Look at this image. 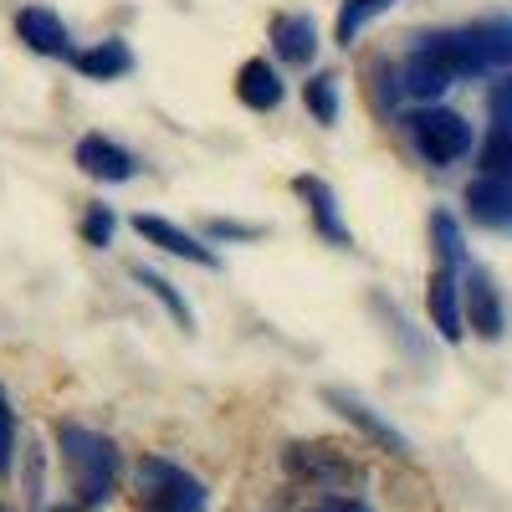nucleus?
Returning <instances> with one entry per match:
<instances>
[{"label":"nucleus","instance_id":"nucleus-20","mask_svg":"<svg viewBox=\"0 0 512 512\" xmlns=\"http://www.w3.org/2000/svg\"><path fill=\"white\" fill-rule=\"evenodd\" d=\"M303 98H308V113H313L318 123H333V118H338V88H333L328 72H318V77L308 82Z\"/></svg>","mask_w":512,"mask_h":512},{"label":"nucleus","instance_id":"nucleus-25","mask_svg":"<svg viewBox=\"0 0 512 512\" xmlns=\"http://www.w3.org/2000/svg\"><path fill=\"white\" fill-rule=\"evenodd\" d=\"M313 512H369V507H364L359 497H323Z\"/></svg>","mask_w":512,"mask_h":512},{"label":"nucleus","instance_id":"nucleus-17","mask_svg":"<svg viewBox=\"0 0 512 512\" xmlns=\"http://www.w3.org/2000/svg\"><path fill=\"white\" fill-rule=\"evenodd\" d=\"M390 6H400V0H344V11H338V26H333V41H338V47H354L359 31H364L374 16H384Z\"/></svg>","mask_w":512,"mask_h":512},{"label":"nucleus","instance_id":"nucleus-5","mask_svg":"<svg viewBox=\"0 0 512 512\" xmlns=\"http://www.w3.org/2000/svg\"><path fill=\"white\" fill-rule=\"evenodd\" d=\"M323 400H328L338 415H344L349 425H359V436H364V441H374L379 451H390V456H410V441L395 431L390 420H379L364 400H354V395H344V390H323Z\"/></svg>","mask_w":512,"mask_h":512},{"label":"nucleus","instance_id":"nucleus-6","mask_svg":"<svg viewBox=\"0 0 512 512\" xmlns=\"http://www.w3.org/2000/svg\"><path fill=\"white\" fill-rule=\"evenodd\" d=\"M77 169H88L93 180H108V185H123V180H134V175H139L134 154L118 149V144H113V139H103V134L77 139Z\"/></svg>","mask_w":512,"mask_h":512},{"label":"nucleus","instance_id":"nucleus-3","mask_svg":"<svg viewBox=\"0 0 512 512\" xmlns=\"http://www.w3.org/2000/svg\"><path fill=\"white\" fill-rule=\"evenodd\" d=\"M282 466H287V477H292V482L318 487V492H344V487H354V482H359V466H354L344 451H338V446L297 441V446H287Z\"/></svg>","mask_w":512,"mask_h":512},{"label":"nucleus","instance_id":"nucleus-8","mask_svg":"<svg viewBox=\"0 0 512 512\" xmlns=\"http://www.w3.org/2000/svg\"><path fill=\"white\" fill-rule=\"evenodd\" d=\"M272 52L287 62V67H308L313 57H318V26H313V16H277L272 21Z\"/></svg>","mask_w":512,"mask_h":512},{"label":"nucleus","instance_id":"nucleus-26","mask_svg":"<svg viewBox=\"0 0 512 512\" xmlns=\"http://www.w3.org/2000/svg\"><path fill=\"white\" fill-rule=\"evenodd\" d=\"M210 231H216V236H256L251 226H226V221H221V226H210Z\"/></svg>","mask_w":512,"mask_h":512},{"label":"nucleus","instance_id":"nucleus-18","mask_svg":"<svg viewBox=\"0 0 512 512\" xmlns=\"http://www.w3.org/2000/svg\"><path fill=\"white\" fill-rule=\"evenodd\" d=\"M431 236H436V256H441V272H456L461 256H466V241H461V226L451 210H436L431 216Z\"/></svg>","mask_w":512,"mask_h":512},{"label":"nucleus","instance_id":"nucleus-27","mask_svg":"<svg viewBox=\"0 0 512 512\" xmlns=\"http://www.w3.org/2000/svg\"><path fill=\"white\" fill-rule=\"evenodd\" d=\"M52 512H82V507H77V502H72V507H52Z\"/></svg>","mask_w":512,"mask_h":512},{"label":"nucleus","instance_id":"nucleus-7","mask_svg":"<svg viewBox=\"0 0 512 512\" xmlns=\"http://www.w3.org/2000/svg\"><path fill=\"white\" fill-rule=\"evenodd\" d=\"M16 36L26 41L31 52H41V57H72V36H67L62 16L47 11V6H26L16 16Z\"/></svg>","mask_w":512,"mask_h":512},{"label":"nucleus","instance_id":"nucleus-14","mask_svg":"<svg viewBox=\"0 0 512 512\" xmlns=\"http://www.w3.org/2000/svg\"><path fill=\"white\" fill-rule=\"evenodd\" d=\"M72 67H77L82 77H98V82H113V77H123L128 67H134V52H128V41L108 36V41H98V47H88V52H77V57H72Z\"/></svg>","mask_w":512,"mask_h":512},{"label":"nucleus","instance_id":"nucleus-2","mask_svg":"<svg viewBox=\"0 0 512 512\" xmlns=\"http://www.w3.org/2000/svg\"><path fill=\"white\" fill-rule=\"evenodd\" d=\"M134 492L144 512H205V487L164 456H144L134 466Z\"/></svg>","mask_w":512,"mask_h":512},{"label":"nucleus","instance_id":"nucleus-9","mask_svg":"<svg viewBox=\"0 0 512 512\" xmlns=\"http://www.w3.org/2000/svg\"><path fill=\"white\" fill-rule=\"evenodd\" d=\"M134 231H139L144 241L164 246L169 256H180V262H195V267H216V256H210V246H200L190 231L169 226V221H159V216H139V221H134Z\"/></svg>","mask_w":512,"mask_h":512},{"label":"nucleus","instance_id":"nucleus-1","mask_svg":"<svg viewBox=\"0 0 512 512\" xmlns=\"http://www.w3.org/2000/svg\"><path fill=\"white\" fill-rule=\"evenodd\" d=\"M57 451H62L67 482H72V497H77L82 512L103 507L118 492V446L103 431H88V425H77V420H62L57 425Z\"/></svg>","mask_w":512,"mask_h":512},{"label":"nucleus","instance_id":"nucleus-11","mask_svg":"<svg viewBox=\"0 0 512 512\" xmlns=\"http://www.w3.org/2000/svg\"><path fill=\"white\" fill-rule=\"evenodd\" d=\"M425 308H431V323L436 333L446 338V344H456V338L466 333L461 323V303H456V272H431V287H425Z\"/></svg>","mask_w":512,"mask_h":512},{"label":"nucleus","instance_id":"nucleus-10","mask_svg":"<svg viewBox=\"0 0 512 512\" xmlns=\"http://www.w3.org/2000/svg\"><path fill=\"white\" fill-rule=\"evenodd\" d=\"M461 323H472L482 338H502V303H497V287H492L487 272H472V277H466Z\"/></svg>","mask_w":512,"mask_h":512},{"label":"nucleus","instance_id":"nucleus-24","mask_svg":"<svg viewBox=\"0 0 512 512\" xmlns=\"http://www.w3.org/2000/svg\"><path fill=\"white\" fill-rule=\"evenodd\" d=\"M487 113H492V123H497V128H507V134H512V77L492 88V98H487Z\"/></svg>","mask_w":512,"mask_h":512},{"label":"nucleus","instance_id":"nucleus-23","mask_svg":"<svg viewBox=\"0 0 512 512\" xmlns=\"http://www.w3.org/2000/svg\"><path fill=\"white\" fill-rule=\"evenodd\" d=\"M11 461H16V415H11L6 390H0V477L11 472Z\"/></svg>","mask_w":512,"mask_h":512},{"label":"nucleus","instance_id":"nucleus-4","mask_svg":"<svg viewBox=\"0 0 512 512\" xmlns=\"http://www.w3.org/2000/svg\"><path fill=\"white\" fill-rule=\"evenodd\" d=\"M410 139L431 164H456L472 149V123L451 108H420V113H410Z\"/></svg>","mask_w":512,"mask_h":512},{"label":"nucleus","instance_id":"nucleus-15","mask_svg":"<svg viewBox=\"0 0 512 512\" xmlns=\"http://www.w3.org/2000/svg\"><path fill=\"white\" fill-rule=\"evenodd\" d=\"M297 195H308V200H313V226H318V236H328L333 246H354L349 226L338 221V200H333V190H328L323 180L303 175V180H297Z\"/></svg>","mask_w":512,"mask_h":512},{"label":"nucleus","instance_id":"nucleus-22","mask_svg":"<svg viewBox=\"0 0 512 512\" xmlns=\"http://www.w3.org/2000/svg\"><path fill=\"white\" fill-rule=\"evenodd\" d=\"M113 210L108 205H88V216H82V241H88V246H113Z\"/></svg>","mask_w":512,"mask_h":512},{"label":"nucleus","instance_id":"nucleus-21","mask_svg":"<svg viewBox=\"0 0 512 512\" xmlns=\"http://www.w3.org/2000/svg\"><path fill=\"white\" fill-rule=\"evenodd\" d=\"M134 277H139V282H144V287H154V297H159V303H164V308H169V313H175V318H180V328H195V313H190V308H185V297H180V292H175V287H169V282H164V277H154V272H149V267H139V272H134Z\"/></svg>","mask_w":512,"mask_h":512},{"label":"nucleus","instance_id":"nucleus-16","mask_svg":"<svg viewBox=\"0 0 512 512\" xmlns=\"http://www.w3.org/2000/svg\"><path fill=\"white\" fill-rule=\"evenodd\" d=\"M451 88V77L431 62V57H410L405 67H400V93H410V98H420V103H431V98H441Z\"/></svg>","mask_w":512,"mask_h":512},{"label":"nucleus","instance_id":"nucleus-12","mask_svg":"<svg viewBox=\"0 0 512 512\" xmlns=\"http://www.w3.org/2000/svg\"><path fill=\"white\" fill-rule=\"evenodd\" d=\"M236 98H241L251 113H272V108L282 103V77H277V67L251 57V62L236 72Z\"/></svg>","mask_w":512,"mask_h":512},{"label":"nucleus","instance_id":"nucleus-19","mask_svg":"<svg viewBox=\"0 0 512 512\" xmlns=\"http://www.w3.org/2000/svg\"><path fill=\"white\" fill-rule=\"evenodd\" d=\"M482 169H487V180H507L512 185V134H507V128H492V134H487Z\"/></svg>","mask_w":512,"mask_h":512},{"label":"nucleus","instance_id":"nucleus-13","mask_svg":"<svg viewBox=\"0 0 512 512\" xmlns=\"http://www.w3.org/2000/svg\"><path fill=\"white\" fill-rule=\"evenodd\" d=\"M466 210L482 226H512V185L507 180H472L466 185Z\"/></svg>","mask_w":512,"mask_h":512}]
</instances>
